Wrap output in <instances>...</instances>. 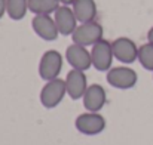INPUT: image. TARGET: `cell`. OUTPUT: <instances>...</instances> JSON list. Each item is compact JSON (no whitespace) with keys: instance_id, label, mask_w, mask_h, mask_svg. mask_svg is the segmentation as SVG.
<instances>
[{"instance_id":"cell-1","label":"cell","mask_w":153,"mask_h":145,"mask_svg":"<svg viewBox=\"0 0 153 145\" xmlns=\"http://www.w3.org/2000/svg\"><path fill=\"white\" fill-rule=\"evenodd\" d=\"M102 27L101 24H98L97 21H91V22H82L77 25V28L74 30V33L71 34L73 43L80 45V46H94L97 42H100L102 39Z\"/></svg>"},{"instance_id":"cell-2","label":"cell","mask_w":153,"mask_h":145,"mask_svg":"<svg viewBox=\"0 0 153 145\" xmlns=\"http://www.w3.org/2000/svg\"><path fill=\"white\" fill-rule=\"evenodd\" d=\"M67 95L65 80L62 79H53L45 83V86L40 91V102L45 108H55L61 104V101Z\"/></svg>"},{"instance_id":"cell-3","label":"cell","mask_w":153,"mask_h":145,"mask_svg":"<svg viewBox=\"0 0 153 145\" xmlns=\"http://www.w3.org/2000/svg\"><path fill=\"white\" fill-rule=\"evenodd\" d=\"M62 70V55L58 50H46L39 62V76L49 82L53 79H58L59 73Z\"/></svg>"},{"instance_id":"cell-4","label":"cell","mask_w":153,"mask_h":145,"mask_svg":"<svg viewBox=\"0 0 153 145\" xmlns=\"http://www.w3.org/2000/svg\"><path fill=\"white\" fill-rule=\"evenodd\" d=\"M138 76L129 67H113L107 71V83L116 89H131L137 85Z\"/></svg>"},{"instance_id":"cell-5","label":"cell","mask_w":153,"mask_h":145,"mask_svg":"<svg viewBox=\"0 0 153 145\" xmlns=\"http://www.w3.org/2000/svg\"><path fill=\"white\" fill-rule=\"evenodd\" d=\"M76 129L88 136L92 135H98L105 129V119L102 117L100 113H91L86 111L80 116H77L76 121H74Z\"/></svg>"},{"instance_id":"cell-6","label":"cell","mask_w":153,"mask_h":145,"mask_svg":"<svg viewBox=\"0 0 153 145\" xmlns=\"http://www.w3.org/2000/svg\"><path fill=\"white\" fill-rule=\"evenodd\" d=\"M91 58H92V65L98 71H108L111 68L113 58H114L111 43L104 39L97 42L91 49Z\"/></svg>"},{"instance_id":"cell-7","label":"cell","mask_w":153,"mask_h":145,"mask_svg":"<svg viewBox=\"0 0 153 145\" xmlns=\"http://www.w3.org/2000/svg\"><path fill=\"white\" fill-rule=\"evenodd\" d=\"M111 48L114 58L120 61L122 64H132L138 59V48L134 40L129 37H119L114 42H111Z\"/></svg>"},{"instance_id":"cell-8","label":"cell","mask_w":153,"mask_h":145,"mask_svg":"<svg viewBox=\"0 0 153 145\" xmlns=\"http://www.w3.org/2000/svg\"><path fill=\"white\" fill-rule=\"evenodd\" d=\"M65 59L67 62L71 65V68L74 70H80V71H86L91 68L92 65V58H91V50L80 46V45H70L65 50Z\"/></svg>"},{"instance_id":"cell-9","label":"cell","mask_w":153,"mask_h":145,"mask_svg":"<svg viewBox=\"0 0 153 145\" xmlns=\"http://www.w3.org/2000/svg\"><path fill=\"white\" fill-rule=\"evenodd\" d=\"M31 27H33L34 33L46 42H53L59 36L55 19L51 15H34V18L31 21Z\"/></svg>"},{"instance_id":"cell-10","label":"cell","mask_w":153,"mask_h":145,"mask_svg":"<svg viewBox=\"0 0 153 145\" xmlns=\"http://www.w3.org/2000/svg\"><path fill=\"white\" fill-rule=\"evenodd\" d=\"M53 19H55L59 34H62V36H71L74 33V30L77 28V22H79L73 12V7L65 6V4H61L55 10Z\"/></svg>"},{"instance_id":"cell-11","label":"cell","mask_w":153,"mask_h":145,"mask_svg":"<svg viewBox=\"0 0 153 145\" xmlns=\"http://www.w3.org/2000/svg\"><path fill=\"white\" fill-rule=\"evenodd\" d=\"M64 80H65V88H67V95L71 99L83 98L86 89H88V79H86L85 71L71 68Z\"/></svg>"},{"instance_id":"cell-12","label":"cell","mask_w":153,"mask_h":145,"mask_svg":"<svg viewBox=\"0 0 153 145\" xmlns=\"http://www.w3.org/2000/svg\"><path fill=\"white\" fill-rule=\"evenodd\" d=\"M82 99H83V107L86 108V111L98 113V111H101V108L107 102V93L101 85L94 83V85L88 86Z\"/></svg>"},{"instance_id":"cell-13","label":"cell","mask_w":153,"mask_h":145,"mask_svg":"<svg viewBox=\"0 0 153 145\" xmlns=\"http://www.w3.org/2000/svg\"><path fill=\"white\" fill-rule=\"evenodd\" d=\"M71 7H73V12L80 24L95 21V18H97L98 10H97L95 0H74Z\"/></svg>"},{"instance_id":"cell-14","label":"cell","mask_w":153,"mask_h":145,"mask_svg":"<svg viewBox=\"0 0 153 145\" xmlns=\"http://www.w3.org/2000/svg\"><path fill=\"white\" fill-rule=\"evenodd\" d=\"M61 6L59 0H28V10L34 15H51Z\"/></svg>"},{"instance_id":"cell-15","label":"cell","mask_w":153,"mask_h":145,"mask_svg":"<svg viewBox=\"0 0 153 145\" xmlns=\"http://www.w3.org/2000/svg\"><path fill=\"white\" fill-rule=\"evenodd\" d=\"M28 10V0H6V13L10 19L19 21Z\"/></svg>"},{"instance_id":"cell-16","label":"cell","mask_w":153,"mask_h":145,"mask_svg":"<svg viewBox=\"0 0 153 145\" xmlns=\"http://www.w3.org/2000/svg\"><path fill=\"white\" fill-rule=\"evenodd\" d=\"M138 61L143 65V68L153 71V45L152 43H144L138 48Z\"/></svg>"},{"instance_id":"cell-17","label":"cell","mask_w":153,"mask_h":145,"mask_svg":"<svg viewBox=\"0 0 153 145\" xmlns=\"http://www.w3.org/2000/svg\"><path fill=\"white\" fill-rule=\"evenodd\" d=\"M6 13V0H0V19Z\"/></svg>"},{"instance_id":"cell-18","label":"cell","mask_w":153,"mask_h":145,"mask_svg":"<svg viewBox=\"0 0 153 145\" xmlns=\"http://www.w3.org/2000/svg\"><path fill=\"white\" fill-rule=\"evenodd\" d=\"M147 40H149V43L153 45V27L149 30V33H147Z\"/></svg>"},{"instance_id":"cell-19","label":"cell","mask_w":153,"mask_h":145,"mask_svg":"<svg viewBox=\"0 0 153 145\" xmlns=\"http://www.w3.org/2000/svg\"><path fill=\"white\" fill-rule=\"evenodd\" d=\"M59 3H61V4L68 6V4H73V3H74V0H59Z\"/></svg>"}]
</instances>
